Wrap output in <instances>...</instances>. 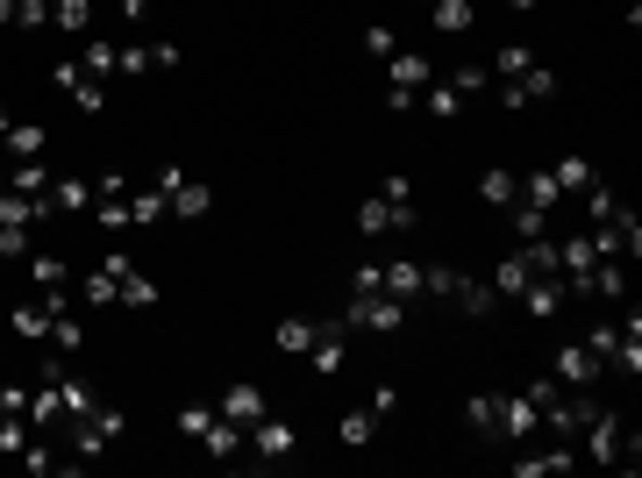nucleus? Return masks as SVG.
I'll list each match as a JSON object with an SVG mask.
<instances>
[{
    "label": "nucleus",
    "mask_w": 642,
    "mask_h": 478,
    "mask_svg": "<svg viewBox=\"0 0 642 478\" xmlns=\"http://www.w3.org/2000/svg\"><path fill=\"white\" fill-rule=\"evenodd\" d=\"M378 193H386L393 207H414V186H407V171H386V186H378Z\"/></svg>",
    "instance_id": "nucleus-46"
},
{
    "label": "nucleus",
    "mask_w": 642,
    "mask_h": 478,
    "mask_svg": "<svg viewBox=\"0 0 642 478\" xmlns=\"http://www.w3.org/2000/svg\"><path fill=\"white\" fill-rule=\"evenodd\" d=\"M528 257H500V272H492V300H522V286H528Z\"/></svg>",
    "instance_id": "nucleus-29"
},
{
    "label": "nucleus",
    "mask_w": 642,
    "mask_h": 478,
    "mask_svg": "<svg viewBox=\"0 0 642 478\" xmlns=\"http://www.w3.org/2000/svg\"><path fill=\"white\" fill-rule=\"evenodd\" d=\"M0 414H29V386H0Z\"/></svg>",
    "instance_id": "nucleus-48"
},
{
    "label": "nucleus",
    "mask_w": 642,
    "mask_h": 478,
    "mask_svg": "<svg viewBox=\"0 0 642 478\" xmlns=\"http://www.w3.org/2000/svg\"><path fill=\"white\" fill-rule=\"evenodd\" d=\"M29 279H36L43 293H72V264H65L57 250H29Z\"/></svg>",
    "instance_id": "nucleus-22"
},
{
    "label": "nucleus",
    "mask_w": 642,
    "mask_h": 478,
    "mask_svg": "<svg viewBox=\"0 0 642 478\" xmlns=\"http://www.w3.org/2000/svg\"><path fill=\"white\" fill-rule=\"evenodd\" d=\"M121 436H129V414L107 408V400H93L86 414H72L65 422V443H72V464H93L101 450H115Z\"/></svg>",
    "instance_id": "nucleus-2"
},
{
    "label": "nucleus",
    "mask_w": 642,
    "mask_h": 478,
    "mask_svg": "<svg viewBox=\"0 0 642 478\" xmlns=\"http://www.w3.org/2000/svg\"><path fill=\"white\" fill-rule=\"evenodd\" d=\"M364 51H372V57H393V51H400V36H393L386 22H364Z\"/></svg>",
    "instance_id": "nucleus-42"
},
{
    "label": "nucleus",
    "mask_w": 642,
    "mask_h": 478,
    "mask_svg": "<svg viewBox=\"0 0 642 478\" xmlns=\"http://www.w3.org/2000/svg\"><path fill=\"white\" fill-rule=\"evenodd\" d=\"M314 328L321 322H307V314H286V322H279V350H286V358H307V350H314Z\"/></svg>",
    "instance_id": "nucleus-31"
},
{
    "label": "nucleus",
    "mask_w": 642,
    "mask_h": 478,
    "mask_svg": "<svg viewBox=\"0 0 642 478\" xmlns=\"http://www.w3.org/2000/svg\"><path fill=\"white\" fill-rule=\"evenodd\" d=\"M450 86L464 93V101H472V93H486V86H492V72H486V65H464V72H457Z\"/></svg>",
    "instance_id": "nucleus-44"
},
{
    "label": "nucleus",
    "mask_w": 642,
    "mask_h": 478,
    "mask_svg": "<svg viewBox=\"0 0 642 478\" xmlns=\"http://www.w3.org/2000/svg\"><path fill=\"white\" fill-rule=\"evenodd\" d=\"M422 293L428 300H450L464 314H492V286L472 272H450V264H422Z\"/></svg>",
    "instance_id": "nucleus-5"
},
{
    "label": "nucleus",
    "mask_w": 642,
    "mask_h": 478,
    "mask_svg": "<svg viewBox=\"0 0 642 478\" xmlns=\"http://www.w3.org/2000/svg\"><path fill=\"white\" fill-rule=\"evenodd\" d=\"M364 408H372V414H378V422H393V414H400V393H393V386H378V393H372V400H364Z\"/></svg>",
    "instance_id": "nucleus-47"
},
{
    "label": "nucleus",
    "mask_w": 642,
    "mask_h": 478,
    "mask_svg": "<svg viewBox=\"0 0 642 478\" xmlns=\"http://www.w3.org/2000/svg\"><path fill=\"white\" fill-rule=\"evenodd\" d=\"M121 308H157V286H151L143 272H136V264L121 272Z\"/></svg>",
    "instance_id": "nucleus-41"
},
{
    "label": "nucleus",
    "mask_w": 642,
    "mask_h": 478,
    "mask_svg": "<svg viewBox=\"0 0 642 478\" xmlns=\"http://www.w3.org/2000/svg\"><path fill=\"white\" fill-rule=\"evenodd\" d=\"M550 378H557V386H572V393H586L592 378H600V358H592L586 343H564L557 364H550Z\"/></svg>",
    "instance_id": "nucleus-16"
},
{
    "label": "nucleus",
    "mask_w": 642,
    "mask_h": 478,
    "mask_svg": "<svg viewBox=\"0 0 642 478\" xmlns=\"http://www.w3.org/2000/svg\"><path fill=\"white\" fill-rule=\"evenodd\" d=\"M8 322H15V336L43 343V336H51V322H57V308H51V300H43V293H36V300H22V308L8 314Z\"/></svg>",
    "instance_id": "nucleus-20"
},
{
    "label": "nucleus",
    "mask_w": 642,
    "mask_h": 478,
    "mask_svg": "<svg viewBox=\"0 0 642 478\" xmlns=\"http://www.w3.org/2000/svg\"><path fill=\"white\" fill-rule=\"evenodd\" d=\"M550 179H557V186H564V201H578V193H586L592 179H600V171H592L586 157H564V165H550Z\"/></svg>",
    "instance_id": "nucleus-33"
},
{
    "label": "nucleus",
    "mask_w": 642,
    "mask_h": 478,
    "mask_svg": "<svg viewBox=\"0 0 642 478\" xmlns=\"http://www.w3.org/2000/svg\"><path fill=\"white\" fill-rule=\"evenodd\" d=\"M0 137H8V107H0Z\"/></svg>",
    "instance_id": "nucleus-52"
},
{
    "label": "nucleus",
    "mask_w": 642,
    "mask_h": 478,
    "mask_svg": "<svg viewBox=\"0 0 642 478\" xmlns=\"http://www.w3.org/2000/svg\"><path fill=\"white\" fill-rule=\"evenodd\" d=\"M243 450H257L265 464H286L293 450H300V436H293V422H271V414H257V422L243 428Z\"/></svg>",
    "instance_id": "nucleus-10"
},
{
    "label": "nucleus",
    "mask_w": 642,
    "mask_h": 478,
    "mask_svg": "<svg viewBox=\"0 0 642 478\" xmlns=\"http://www.w3.org/2000/svg\"><path fill=\"white\" fill-rule=\"evenodd\" d=\"M43 343H57V358H72V350H86V322L57 314V322H51V336H43Z\"/></svg>",
    "instance_id": "nucleus-40"
},
{
    "label": "nucleus",
    "mask_w": 642,
    "mask_h": 478,
    "mask_svg": "<svg viewBox=\"0 0 642 478\" xmlns=\"http://www.w3.org/2000/svg\"><path fill=\"white\" fill-rule=\"evenodd\" d=\"M79 72H93V79H115V43H107V36H86V43H79Z\"/></svg>",
    "instance_id": "nucleus-32"
},
{
    "label": "nucleus",
    "mask_w": 642,
    "mask_h": 478,
    "mask_svg": "<svg viewBox=\"0 0 642 478\" xmlns=\"http://www.w3.org/2000/svg\"><path fill=\"white\" fill-rule=\"evenodd\" d=\"M336 436H343V450H372V436H378V414H372V408H350V414H343V428H336Z\"/></svg>",
    "instance_id": "nucleus-30"
},
{
    "label": "nucleus",
    "mask_w": 642,
    "mask_h": 478,
    "mask_svg": "<svg viewBox=\"0 0 642 478\" xmlns=\"http://www.w3.org/2000/svg\"><path fill=\"white\" fill-rule=\"evenodd\" d=\"M478 193H486V207H514V201H522V171H508V165L478 171Z\"/></svg>",
    "instance_id": "nucleus-25"
},
{
    "label": "nucleus",
    "mask_w": 642,
    "mask_h": 478,
    "mask_svg": "<svg viewBox=\"0 0 642 478\" xmlns=\"http://www.w3.org/2000/svg\"><path fill=\"white\" fill-rule=\"evenodd\" d=\"M93 229H136L129 222V171H101L93 179Z\"/></svg>",
    "instance_id": "nucleus-9"
},
{
    "label": "nucleus",
    "mask_w": 642,
    "mask_h": 478,
    "mask_svg": "<svg viewBox=\"0 0 642 478\" xmlns=\"http://www.w3.org/2000/svg\"><path fill=\"white\" fill-rule=\"evenodd\" d=\"M171 65H179V43H115V72H121V79L171 72Z\"/></svg>",
    "instance_id": "nucleus-12"
},
{
    "label": "nucleus",
    "mask_w": 642,
    "mask_h": 478,
    "mask_svg": "<svg viewBox=\"0 0 642 478\" xmlns=\"http://www.w3.org/2000/svg\"><path fill=\"white\" fill-rule=\"evenodd\" d=\"M51 179H57V171L43 165V157H15V165H8V186H15V193H51Z\"/></svg>",
    "instance_id": "nucleus-26"
},
{
    "label": "nucleus",
    "mask_w": 642,
    "mask_h": 478,
    "mask_svg": "<svg viewBox=\"0 0 642 478\" xmlns=\"http://www.w3.org/2000/svg\"><path fill=\"white\" fill-rule=\"evenodd\" d=\"M578 343L600 358V372H621V378L642 372V314H628V322H600V328H586Z\"/></svg>",
    "instance_id": "nucleus-3"
},
{
    "label": "nucleus",
    "mask_w": 642,
    "mask_h": 478,
    "mask_svg": "<svg viewBox=\"0 0 642 478\" xmlns=\"http://www.w3.org/2000/svg\"><path fill=\"white\" fill-rule=\"evenodd\" d=\"M350 328H372V336H393L400 328V300L393 293H350V314H343Z\"/></svg>",
    "instance_id": "nucleus-11"
},
{
    "label": "nucleus",
    "mask_w": 642,
    "mask_h": 478,
    "mask_svg": "<svg viewBox=\"0 0 642 478\" xmlns=\"http://www.w3.org/2000/svg\"><path fill=\"white\" fill-rule=\"evenodd\" d=\"M151 186L165 193V207L179 215V222H201L207 207H215V186H207V179H193V171H179V165H165Z\"/></svg>",
    "instance_id": "nucleus-6"
},
{
    "label": "nucleus",
    "mask_w": 642,
    "mask_h": 478,
    "mask_svg": "<svg viewBox=\"0 0 642 478\" xmlns=\"http://www.w3.org/2000/svg\"><path fill=\"white\" fill-rule=\"evenodd\" d=\"M179 436H193V443H201L207 457H243V428L229 422L221 408H207V400L179 408Z\"/></svg>",
    "instance_id": "nucleus-4"
},
{
    "label": "nucleus",
    "mask_w": 642,
    "mask_h": 478,
    "mask_svg": "<svg viewBox=\"0 0 642 478\" xmlns=\"http://www.w3.org/2000/svg\"><path fill=\"white\" fill-rule=\"evenodd\" d=\"M215 408L229 414V422H236V428H251L257 414H271V408H265V393H257V386H229V393H221Z\"/></svg>",
    "instance_id": "nucleus-23"
},
{
    "label": "nucleus",
    "mask_w": 642,
    "mask_h": 478,
    "mask_svg": "<svg viewBox=\"0 0 642 478\" xmlns=\"http://www.w3.org/2000/svg\"><path fill=\"white\" fill-rule=\"evenodd\" d=\"M536 428H542V414H536L528 393H500L492 400V443H528Z\"/></svg>",
    "instance_id": "nucleus-8"
},
{
    "label": "nucleus",
    "mask_w": 642,
    "mask_h": 478,
    "mask_svg": "<svg viewBox=\"0 0 642 478\" xmlns=\"http://www.w3.org/2000/svg\"><path fill=\"white\" fill-rule=\"evenodd\" d=\"M115 8H121L129 22H143V8H151V0H115Z\"/></svg>",
    "instance_id": "nucleus-49"
},
{
    "label": "nucleus",
    "mask_w": 642,
    "mask_h": 478,
    "mask_svg": "<svg viewBox=\"0 0 642 478\" xmlns=\"http://www.w3.org/2000/svg\"><path fill=\"white\" fill-rule=\"evenodd\" d=\"M343 336H350V322H321V328H314V350H307V364H314L321 378H336L343 358H350V350H343Z\"/></svg>",
    "instance_id": "nucleus-17"
},
{
    "label": "nucleus",
    "mask_w": 642,
    "mask_h": 478,
    "mask_svg": "<svg viewBox=\"0 0 642 478\" xmlns=\"http://www.w3.org/2000/svg\"><path fill=\"white\" fill-rule=\"evenodd\" d=\"M57 215H93V179H51Z\"/></svg>",
    "instance_id": "nucleus-28"
},
{
    "label": "nucleus",
    "mask_w": 642,
    "mask_h": 478,
    "mask_svg": "<svg viewBox=\"0 0 642 478\" xmlns=\"http://www.w3.org/2000/svg\"><path fill=\"white\" fill-rule=\"evenodd\" d=\"M528 65H536V51H528V43H508V51H492V57H486L492 79H522Z\"/></svg>",
    "instance_id": "nucleus-35"
},
{
    "label": "nucleus",
    "mask_w": 642,
    "mask_h": 478,
    "mask_svg": "<svg viewBox=\"0 0 642 478\" xmlns=\"http://www.w3.org/2000/svg\"><path fill=\"white\" fill-rule=\"evenodd\" d=\"M522 201L542 207V215H557V207H564V186L550 179V171H522Z\"/></svg>",
    "instance_id": "nucleus-27"
},
{
    "label": "nucleus",
    "mask_w": 642,
    "mask_h": 478,
    "mask_svg": "<svg viewBox=\"0 0 642 478\" xmlns=\"http://www.w3.org/2000/svg\"><path fill=\"white\" fill-rule=\"evenodd\" d=\"M51 22V0H15V29H43Z\"/></svg>",
    "instance_id": "nucleus-43"
},
{
    "label": "nucleus",
    "mask_w": 642,
    "mask_h": 478,
    "mask_svg": "<svg viewBox=\"0 0 642 478\" xmlns=\"http://www.w3.org/2000/svg\"><path fill=\"white\" fill-rule=\"evenodd\" d=\"M508 215H514V236H522V243H536V236H550V215H542V207H528V201H514V207H508Z\"/></svg>",
    "instance_id": "nucleus-39"
},
{
    "label": "nucleus",
    "mask_w": 642,
    "mask_h": 478,
    "mask_svg": "<svg viewBox=\"0 0 642 478\" xmlns=\"http://www.w3.org/2000/svg\"><path fill=\"white\" fill-rule=\"evenodd\" d=\"M508 8H514V15H536V8H542V0H508Z\"/></svg>",
    "instance_id": "nucleus-51"
},
{
    "label": "nucleus",
    "mask_w": 642,
    "mask_h": 478,
    "mask_svg": "<svg viewBox=\"0 0 642 478\" xmlns=\"http://www.w3.org/2000/svg\"><path fill=\"white\" fill-rule=\"evenodd\" d=\"M51 22H57L65 36H93V0H57Z\"/></svg>",
    "instance_id": "nucleus-34"
},
{
    "label": "nucleus",
    "mask_w": 642,
    "mask_h": 478,
    "mask_svg": "<svg viewBox=\"0 0 642 478\" xmlns=\"http://www.w3.org/2000/svg\"><path fill=\"white\" fill-rule=\"evenodd\" d=\"M0 29H15V0H0Z\"/></svg>",
    "instance_id": "nucleus-50"
},
{
    "label": "nucleus",
    "mask_w": 642,
    "mask_h": 478,
    "mask_svg": "<svg viewBox=\"0 0 642 478\" xmlns=\"http://www.w3.org/2000/svg\"><path fill=\"white\" fill-rule=\"evenodd\" d=\"M378 272H386V293L393 300H422V264H414V257H393V264H378Z\"/></svg>",
    "instance_id": "nucleus-24"
},
{
    "label": "nucleus",
    "mask_w": 642,
    "mask_h": 478,
    "mask_svg": "<svg viewBox=\"0 0 642 478\" xmlns=\"http://www.w3.org/2000/svg\"><path fill=\"white\" fill-rule=\"evenodd\" d=\"M51 79H57V93H72V101L86 107V115H101V107H107V79L79 72V57H57V72H51Z\"/></svg>",
    "instance_id": "nucleus-13"
},
{
    "label": "nucleus",
    "mask_w": 642,
    "mask_h": 478,
    "mask_svg": "<svg viewBox=\"0 0 642 478\" xmlns=\"http://www.w3.org/2000/svg\"><path fill=\"white\" fill-rule=\"evenodd\" d=\"M393 229H414V207H393L386 193H372V201L357 207V236H393Z\"/></svg>",
    "instance_id": "nucleus-15"
},
{
    "label": "nucleus",
    "mask_w": 642,
    "mask_h": 478,
    "mask_svg": "<svg viewBox=\"0 0 642 478\" xmlns=\"http://www.w3.org/2000/svg\"><path fill=\"white\" fill-rule=\"evenodd\" d=\"M165 215H171V207H165V193H157V186H151V193H129V222H136V229L165 222Z\"/></svg>",
    "instance_id": "nucleus-38"
},
{
    "label": "nucleus",
    "mask_w": 642,
    "mask_h": 478,
    "mask_svg": "<svg viewBox=\"0 0 642 478\" xmlns=\"http://www.w3.org/2000/svg\"><path fill=\"white\" fill-rule=\"evenodd\" d=\"M8 157H43V129H36V121H8Z\"/></svg>",
    "instance_id": "nucleus-37"
},
{
    "label": "nucleus",
    "mask_w": 642,
    "mask_h": 478,
    "mask_svg": "<svg viewBox=\"0 0 642 478\" xmlns=\"http://www.w3.org/2000/svg\"><path fill=\"white\" fill-rule=\"evenodd\" d=\"M121 272H129V257H107V264H93V272L79 279V300H86V308H121Z\"/></svg>",
    "instance_id": "nucleus-14"
},
{
    "label": "nucleus",
    "mask_w": 642,
    "mask_h": 478,
    "mask_svg": "<svg viewBox=\"0 0 642 478\" xmlns=\"http://www.w3.org/2000/svg\"><path fill=\"white\" fill-rule=\"evenodd\" d=\"M350 293H386V272L378 264H350Z\"/></svg>",
    "instance_id": "nucleus-45"
},
{
    "label": "nucleus",
    "mask_w": 642,
    "mask_h": 478,
    "mask_svg": "<svg viewBox=\"0 0 642 478\" xmlns=\"http://www.w3.org/2000/svg\"><path fill=\"white\" fill-rule=\"evenodd\" d=\"M578 464V443H550V450H536V457H514V478H564Z\"/></svg>",
    "instance_id": "nucleus-18"
},
{
    "label": "nucleus",
    "mask_w": 642,
    "mask_h": 478,
    "mask_svg": "<svg viewBox=\"0 0 642 478\" xmlns=\"http://www.w3.org/2000/svg\"><path fill=\"white\" fill-rule=\"evenodd\" d=\"M428 22H436L442 36H464V29H472V0H436V8H428Z\"/></svg>",
    "instance_id": "nucleus-36"
},
{
    "label": "nucleus",
    "mask_w": 642,
    "mask_h": 478,
    "mask_svg": "<svg viewBox=\"0 0 642 478\" xmlns=\"http://www.w3.org/2000/svg\"><path fill=\"white\" fill-rule=\"evenodd\" d=\"M492 93H500V107H508V115H522V107H542V101H557V72L542 65H528L522 79H492Z\"/></svg>",
    "instance_id": "nucleus-7"
},
{
    "label": "nucleus",
    "mask_w": 642,
    "mask_h": 478,
    "mask_svg": "<svg viewBox=\"0 0 642 478\" xmlns=\"http://www.w3.org/2000/svg\"><path fill=\"white\" fill-rule=\"evenodd\" d=\"M386 65H393V86H407V93H422L436 79V57H422V51H393Z\"/></svg>",
    "instance_id": "nucleus-21"
},
{
    "label": "nucleus",
    "mask_w": 642,
    "mask_h": 478,
    "mask_svg": "<svg viewBox=\"0 0 642 478\" xmlns=\"http://www.w3.org/2000/svg\"><path fill=\"white\" fill-rule=\"evenodd\" d=\"M522 308L536 314V322H557V314L572 308V293H564V279H528V286H522Z\"/></svg>",
    "instance_id": "nucleus-19"
},
{
    "label": "nucleus",
    "mask_w": 642,
    "mask_h": 478,
    "mask_svg": "<svg viewBox=\"0 0 642 478\" xmlns=\"http://www.w3.org/2000/svg\"><path fill=\"white\" fill-rule=\"evenodd\" d=\"M578 457H600V464H614V471H635L642 464V436L614 408H592L586 428H578Z\"/></svg>",
    "instance_id": "nucleus-1"
}]
</instances>
